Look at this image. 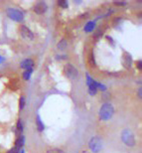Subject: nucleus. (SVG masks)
<instances>
[{"mask_svg":"<svg viewBox=\"0 0 142 153\" xmlns=\"http://www.w3.org/2000/svg\"><path fill=\"white\" fill-rule=\"evenodd\" d=\"M48 9V6L46 4L45 2L43 1H40V2H37L35 6H34V11H35V13L41 15V14H44L46 11H47Z\"/></svg>","mask_w":142,"mask_h":153,"instance_id":"nucleus-8","label":"nucleus"},{"mask_svg":"<svg viewBox=\"0 0 142 153\" xmlns=\"http://www.w3.org/2000/svg\"><path fill=\"white\" fill-rule=\"evenodd\" d=\"M115 4H117V5H124L125 2H115Z\"/></svg>","mask_w":142,"mask_h":153,"instance_id":"nucleus-23","label":"nucleus"},{"mask_svg":"<svg viewBox=\"0 0 142 153\" xmlns=\"http://www.w3.org/2000/svg\"><path fill=\"white\" fill-rule=\"evenodd\" d=\"M24 143H25V137H24L23 135H20L19 138H18L17 141H16V146L18 148H21Z\"/></svg>","mask_w":142,"mask_h":153,"instance_id":"nucleus-12","label":"nucleus"},{"mask_svg":"<svg viewBox=\"0 0 142 153\" xmlns=\"http://www.w3.org/2000/svg\"><path fill=\"white\" fill-rule=\"evenodd\" d=\"M66 48H67V41L65 39L61 40V41L58 43V49L59 50H65Z\"/></svg>","mask_w":142,"mask_h":153,"instance_id":"nucleus-14","label":"nucleus"},{"mask_svg":"<svg viewBox=\"0 0 142 153\" xmlns=\"http://www.w3.org/2000/svg\"><path fill=\"white\" fill-rule=\"evenodd\" d=\"M32 72H33V69L25 70V72L23 73V79H25V81H29L30 76H31V74H32Z\"/></svg>","mask_w":142,"mask_h":153,"instance_id":"nucleus-13","label":"nucleus"},{"mask_svg":"<svg viewBox=\"0 0 142 153\" xmlns=\"http://www.w3.org/2000/svg\"><path fill=\"white\" fill-rule=\"evenodd\" d=\"M20 152V148H18L17 146H14L13 148H11L9 150V153H19Z\"/></svg>","mask_w":142,"mask_h":153,"instance_id":"nucleus-20","label":"nucleus"},{"mask_svg":"<svg viewBox=\"0 0 142 153\" xmlns=\"http://www.w3.org/2000/svg\"><path fill=\"white\" fill-rule=\"evenodd\" d=\"M114 108L110 103H103L100 109V118L101 120H109L113 115Z\"/></svg>","mask_w":142,"mask_h":153,"instance_id":"nucleus-1","label":"nucleus"},{"mask_svg":"<svg viewBox=\"0 0 142 153\" xmlns=\"http://www.w3.org/2000/svg\"><path fill=\"white\" fill-rule=\"evenodd\" d=\"M122 63H123V66H124L126 69H129L131 67L132 59H131V56L128 53H124V55H123Z\"/></svg>","mask_w":142,"mask_h":153,"instance_id":"nucleus-9","label":"nucleus"},{"mask_svg":"<svg viewBox=\"0 0 142 153\" xmlns=\"http://www.w3.org/2000/svg\"><path fill=\"white\" fill-rule=\"evenodd\" d=\"M97 87L100 88L101 91H106V85H101V84H98V82H97Z\"/></svg>","mask_w":142,"mask_h":153,"instance_id":"nucleus-22","label":"nucleus"},{"mask_svg":"<svg viewBox=\"0 0 142 153\" xmlns=\"http://www.w3.org/2000/svg\"><path fill=\"white\" fill-rule=\"evenodd\" d=\"M138 97H141V88H139V90H138Z\"/></svg>","mask_w":142,"mask_h":153,"instance_id":"nucleus-24","label":"nucleus"},{"mask_svg":"<svg viewBox=\"0 0 142 153\" xmlns=\"http://www.w3.org/2000/svg\"><path fill=\"white\" fill-rule=\"evenodd\" d=\"M94 26H95V24H94V21L86 23V25L85 26V32H91V31H92V30H94Z\"/></svg>","mask_w":142,"mask_h":153,"instance_id":"nucleus-11","label":"nucleus"},{"mask_svg":"<svg viewBox=\"0 0 142 153\" xmlns=\"http://www.w3.org/2000/svg\"><path fill=\"white\" fill-rule=\"evenodd\" d=\"M121 139L123 143H124L125 145L129 146V147H132V146L135 145V137H134V134L133 132L128 129V128H126L122 131L121 133Z\"/></svg>","mask_w":142,"mask_h":153,"instance_id":"nucleus-2","label":"nucleus"},{"mask_svg":"<svg viewBox=\"0 0 142 153\" xmlns=\"http://www.w3.org/2000/svg\"><path fill=\"white\" fill-rule=\"evenodd\" d=\"M88 146H89V148H91V150L92 151V153H98L103 149V142L100 137L95 136V137H92L91 139V141L88 143Z\"/></svg>","mask_w":142,"mask_h":153,"instance_id":"nucleus-3","label":"nucleus"},{"mask_svg":"<svg viewBox=\"0 0 142 153\" xmlns=\"http://www.w3.org/2000/svg\"><path fill=\"white\" fill-rule=\"evenodd\" d=\"M46 153H65V152L60 148H52V149H49Z\"/></svg>","mask_w":142,"mask_h":153,"instance_id":"nucleus-17","label":"nucleus"},{"mask_svg":"<svg viewBox=\"0 0 142 153\" xmlns=\"http://www.w3.org/2000/svg\"><path fill=\"white\" fill-rule=\"evenodd\" d=\"M86 79H88V93L91 96H94L97 91V82H95L88 75H86Z\"/></svg>","mask_w":142,"mask_h":153,"instance_id":"nucleus-6","label":"nucleus"},{"mask_svg":"<svg viewBox=\"0 0 142 153\" xmlns=\"http://www.w3.org/2000/svg\"><path fill=\"white\" fill-rule=\"evenodd\" d=\"M58 5L62 8H68V2L66 0H60V1H58Z\"/></svg>","mask_w":142,"mask_h":153,"instance_id":"nucleus-18","label":"nucleus"},{"mask_svg":"<svg viewBox=\"0 0 142 153\" xmlns=\"http://www.w3.org/2000/svg\"><path fill=\"white\" fill-rule=\"evenodd\" d=\"M17 130L19 131L20 133L23 131V123H22V121H21V119H19L17 122Z\"/></svg>","mask_w":142,"mask_h":153,"instance_id":"nucleus-19","label":"nucleus"},{"mask_svg":"<svg viewBox=\"0 0 142 153\" xmlns=\"http://www.w3.org/2000/svg\"><path fill=\"white\" fill-rule=\"evenodd\" d=\"M64 74L66 75L67 78L73 79L78 76V70H77L73 65H71V64H67L64 68Z\"/></svg>","mask_w":142,"mask_h":153,"instance_id":"nucleus-5","label":"nucleus"},{"mask_svg":"<svg viewBox=\"0 0 142 153\" xmlns=\"http://www.w3.org/2000/svg\"><path fill=\"white\" fill-rule=\"evenodd\" d=\"M24 106H25V97H21L20 100H19V108H20V111H22V109L24 108Z\"/></svg>","mask_w":142,"mask_h":153,"instance_id":"nucleus-16","label":"nucleus"},{"mask_svg":"<svg viewBox=\"0 0 142 153\" xmlns=\"http://www.w3.org/2000/svg\"><path fill=\"white\" fill-rule=\"evenodd\" d=\"M33 61L31 59H26L24 60L22 63H21V68L22 69H25V70H28V69H32L33 67Z\"/></svg>","mask_w":142,"mask_h":153,"instance_id":"nucleus-10","label":"nucleus"},{"mask_svg":"<svg viewBox=\"0 0 142 153\" xmlns=\"http://www.w3.org/2000/svg\"><path fill=\"white\" fill-rule=\"evenodd\" d=\"M136 67H137V69L138 70H141L142 69V62L139 60V61H137L136 62Z\"/></svg>","mask_w":142,"mask_h":153,"instance_id":"nucleus-21","label":"nucleus"},{"mask_svg":"<svg viewBox=\"0 0 142 153\" xmlns=\"http://www.w3.org/2000/svg\"><path fill=\"white\" fill-rule=\"evenodd\" d=\"M36 123H37V127H38L39 131H43V130H44V124H43V122L41 121V119H40L39 116H37Z\"/></svg>","mask_w":142,"mask_h":153,"instance_id":"nucleus-15","label":"nucleus"},{"mask_svg":"<svg viewBox=\"0 0 142 153\" xmlns=\"http://www.w3.org/2000/svg\"><path fill=\"white\" fill-rule=\"evenodd\" d=\"M20 33L22 35L23 38L28 39V40H33L34 39V34L33 32L25 25H21L20 26Z\"/></svg>","mask_w":142,"mask_h":153,"instance_id":"nucleus-7","label":"nucleus"},{"mask_svg":"<svg viewBox=\"0 0 142 153\" xmlns=\"http://www.w3.org/2000/svg\"><path fill=\"white\" fill-rule=\"evenodd\" d=\"M7 15L9 18H11L12 20L16 21V22H21L24 19L22 12L14 8H9L7 10Z\"/></svg>","mask_w":142,"mask_h":153,"instance_id":"nucleus-4","label":"nucleus"}]
</instances>
